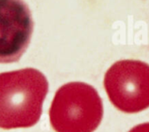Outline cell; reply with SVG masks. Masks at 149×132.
I'll return each mask as SVG.
<instances>
[{"label": "cell", "mask_w": 149, "mask_h": 132, "mask_svg": "<svg viewBox=\"0 0 149 132\" xmlns=\"http://www.w3.org/2000/svg\"><path fill=\"white\" fill-rule=\"evenodd\" d=\"M45 76L33 68L0 73V128H29L40 119L48 93Z\"/></svg>", "instance_id": "6da1fadb"}, {"label": "cell", "mask_w": 149, "mask_h": 132, "mask_svg": "<svg viewBox=\"0 0 149 132\" xmlns=\"http://www.w3.org/2000/svg\"><path fill=\"white\" fill-rule=\"evenodd\" d=\"M103 114L98 91L82 82L61 86L49 111L50 123L56 132H93L100 124Z\"/></svg>", "instance_id": "7a4b0ae2"}, {"label": "cell", "mask_w": 149, "mask_h": 132, "mask_svg": "<svg viewBox=\"0 0 149 132\" xmlns=\"http://www.w3.org/2000/svg\"><path fill=\"white\" fill-rule=\"evenodd\" d=\"M104 87L111 103L125 113L149 108V64L140 60H120L106 72Z\"/></svg>", "instance_id": "3957f363"}, {"label": "cell", "mask_w": 149, "mask_h": 132, "mask_svg": "<svg viewBox=\"0 0 149 132\" xmlns=\"http://www.w3.org/2000/svg\"><path fill=\"white\" fill-rule=\"evenodd\" d=\"M31 12L24 0H0V64L17 62L33 32Z\"/></svg>", "instance_id": "277c9868"}, {"label": "cell", "mask_w": 149, "mask_h": 132, "mask_svg": "<svg viewBox=\"0 0 149 132\" xmlns=\"http://www.w3.org/2000/svg\"><path fill=\"white\" fill-rule=\"evenodd\" d=\"M129 132H149V123H144L136 125Z\"/></svg>", "instance_id": "5b68a950"}]
</instances>
